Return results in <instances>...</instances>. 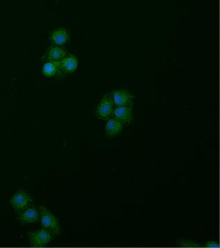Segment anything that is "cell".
I'll return each mask as SVG.
<instances>
[{"mask_svg":"<svg viewBox=\"0 0 220 248\" xmlns=\"http://www.w3.org/2000/svg\"><path fill=\"white\" fill-rule=\"evenodd\" d=\"M40 218L41 223L45 229L48 230L53 234H60V223L58 218L53 215L48 209L44 206L40 207Z\"/></svg>","mask_w":220,"mask_h":248,"instance_id":"1","label":"cell"},{"mask_svg":"<svg viewBox=\"0 0 220 248\" xmlns=\"http://www.w3.org/2000/svg\"><path fill=\"white\" fill-rule=\"evenodd\" d=\"M53 235L54 234L52 232L45 228L34 232L29 233V242L32 247H43L52 241Z\"/></svg>","mask_w":220,"mask_h":248,"instance_id":"2","label":"cell"},{"mask_svg":"<svg viewBox=\"0 0 220 248\" xmlns=\"http://www.w3.org/2000/svg\"><path fill=\"white\" fill-rule=\"evenodd\" d=\"M109 95L113 105L117 107H132L133 105V96L126 90H116Z\"/></svg>","mask_w":220,"mask_h":248,"instance_id":"3","label":"cell"},{"mask_svg":"<svg viewBox=\"0 0 220 248\" xmlns=\"http://www.w3.org/2000/svg\"><path fill=\"white\" fill-rule=\"evenodd\" d=\"M10 202L15 210L17 211H22L24 209L31 205L32 203L31 197L24 190L19 191L15 194Z\"/></svg>","mask_w":220,"mask_h":248,"instance_id":"4","label":"cell"},{"mask_svg":"<svg viewBox=\"0 0 220 248\" xmlns=\"http://www.w3.org/2000/svg\"><path fill=\"white\" fill-rule=\"evenodd\" d=\"M113 106L109 94L104 96L96 109V116L101 120H109L112 115Z\"/></svg>","mask_w":220,"mask_h":248,"instance_id":"5","label":"cell"},{"mask_svg":"<svg viewBox=\"0 0 220 248\" xmlns=\"http://www.w3.org/2000/svg\"><path fill=\"white\" fill-rule=\"evenodd\" d=\"M70 40V34L67 29L63 27L57 28L52 31L50 35V41L52 45L63 46Z\"/></svg>","mask_w":220,"mask_h":248,"instance_id":"6","label":"cell"},{"mask_svg":"<svg viewBox=\"0 0 220 248\" xmlns=\"http://www.w3.org/2000/svg\"><path fill=\"white\" fill-rule=\"evenodd\" d=\"M19 221L24 224L37 223L40 221V212L35 207L30 205L19 214Z\"/></svg>","mask_w":220,"mask_h":248,"instance_id":"7","label":"cell"},{"mask_svg":"<svg viewBox=\"0 0 220 248\" xmlns=\"http://www.w3.org/2000/svg\"><path fill=\"white\" fill-rule=\"evenodd\" d=\"M112 115L123 124H130L133 122L132 107H117L113 109Z\"/></svg>","mask_w":220,"mask_h":248,"instance_id":"8","label":"cell"},{"mask_svg":"<svg viewBox=\"0 0 220 248\" xmlns=\"http://www.w3.org/2000/svg\"><path fill=\"white\" fill-rule=\"evenodd\" d=\"M61 71L65 73H72L76 71L78 66V60L73 55H66L59 62Z\"/></svg>","mask_w":220,"mask_h":248,"instance_id":"9","label":"cell"},{"mask_svg":"<svg viewBox=\"0 0 220 248\" xmlns=\"http://www.w3.org/2000/svg\"><path fill=\"white\" fill-rule=\"evenodd\" d=\"M123 126L124 124L115 117L110 119L106 124V135L109 138L116 136L121 133Z\"/></svg>","mask_w":220,"mask_h":248,"instance_id":"10","label":"cell"},{"mask_svg":"<svg viewBox=\"0 0 220 248\" xmlns=\"http://www.w3.org/2000/svg\"><path fill=\"white\" fill-rule=\"evenodd\" d=\"M67 55V52L62 46H53L48 50L47 59L48 61L60 62Z\"/></svg>","mask_w":220,"mask_h":248,"instance_id":"11","label":"cell"},{"mask_svg":"<svg viewBox=\"0 0 220 248\" xmlns=\"http://www.w3.org/2000/svg\"><path fill=\"white\" fill-rule=\"evenodd\" d=\"M60 71L59 62L48 61L42 66V73L47 78L56 76Z\"/></svg>","mask_w":220,"mask_h":248,"instance_id":"12","label":"cell"},{"mask_svg":"<svg viewBox=\"0 0 220 248\" xmlns=\"http://www.w3.org/2000/svg\"><path fill=\"white\" fill-rule=\"evenodd\" d=\"M207 247H208V248H218V245H217L216 244V243H214V242H211V243H209V244L208 245V246H207Z\"/></svg>","mask_w":220,"mask_h":248,"instance_id":"13","label":"cell"}]
</instances>
